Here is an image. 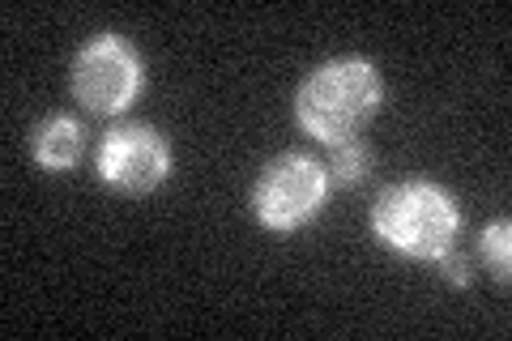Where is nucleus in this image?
<instances>
[{
	"mask_svg": "<svg viewBox=\"0 0 512 341\" xmlns=\"http://www.w3.org/2000/svg\"><path fill=\"white\" fill-rule=\"evenodd\" d=\"M367 167H372V154L367 145L355 137V141H342V145H329V184H342V188H355Z\"/></svg>",
	"mask_w": 512,
	"mask_h": 341,
	"instance_id": "0eeeda50",
	"label": "nucleus"
},
{
	"mask_svg": "<svg viewBox=\"0 0 512 341\" xmlns=\"http://www.w3.org/2000/svg\"><path fill=\"white\" fill-rule=\"evenodd\" d=\"M141 56L133 52V43L111 35H94L73 60V94L90 116H120V111L133 107V99L141 94Z\"/></svg>",
	"mask_w": 512,
	"mask_h": 341,
	"instance_id": "20e7f679",
	"label": "nucleus"
},
{
	"mask_svg": "<svg viewBox=\"0 0 512 341\" xmlns=\"http://www.w3.org/2000/svg\"><path fill=\"white\" fill-rule=\"evenodd\" d=\"M30 150L43 171H73L86 154V128L77 116H47L30 137Z\"/></svg>",
	"mask_w": 512,
	"mask_h": 341,
	"instance_id": "423d86ee",
	"label": "nucleus"
},
{
	"mask_svg": "<svg viewBox=\"0 0 512 341\" xmlns=\"http://www.w3.org/2000/svg\"><path fill=\"white\" fill-rule=\"evenodd\" d=\"M478 252H483L487 269L508 286V278H512V222L508 218L491 222L483 231V239H478Z\"/></svg>",
	"mask_w": 512,
	"mask_h": 341,
	"instance_id": "6e6552de",
	"label": "nucleus"
},
{
	"mask_svg": "<svg viewBox=\"0 0 512 341\" xmlns=\"http://www.w3.org/2000/svg\"><path fill=\"white\" fill-rule=\"evenodd\" d=\"M94 171L107 188L124 192V197H150L171 175V145L150 124H120L99 141Z\"/></svg>",
	"mask_w": 512,
	"mask_h": 341,
	"instance_id": "39448f33",
	"label": "nucleus"
},
{
	"mask_svg": "<svg viewBox=\"0 0 512 341\" xmlns=\"http://www.w3.org/2000/svg\"><path fill=\"white\" fill-rule=\"evenodd\" d=\"M436 265H440V273H444V282H448V286H461V290H466V286L474 282V273H470V256L461 252L457 243H453V248H444V252L436 256Z\"/></svg>",
	"mask_w": 512,
	"mask_h": 341,
	"instance_id": "1a4fd4ad",
	"label": "nucleus"
},
{
	"mask_svg": "<svg viewBox=\"0 0 512 341\" xmlns=\"http://www.w3.org/2000/svg\"><path fill=\"white\" fill-rule=\"evenodd\" d=\"M329 171L312 154H278L269 158L252 184V214L265 231H299L329 201Z\"/></svg>",
	"mask_w": 512,
	"mask_h": 341,
	"instance_id": "7ed1b4c3",
	"label": "nucleus"
},
{
	"mask_svg": "<svg viewBox=\"0 0 512 341\" xmlns=\"http://www.w3.org/2000/svg\"><path fill=\"white\" fill-rule=\"evenodd\" d=\"M372 235L397 256L436 261L461 235V205L453 192L431 180L389 184L372 205Z\"/></svg>",
	"mask_w": 512,
	"mask_h": 341,
	"instance_id": "f03ea898",
	"label": "nucleus"
},
{
	"mask_svg": "<svg viewBox=\"0 0 512 341\" xmlns=\"http://www.w3.org/2000/svg\"><path fill=\"white\" fill-rule=\"evenodd\" d=\"M384 103V81L372 60L338 56L325 60L299 81L295 90V124L320 145L355 141L376 120Z\"/></svg>",
	"mask_w": 512,
	"mask_h": 341,
	"instance_id": "f257e3e1",
	"label": "nucleus"
}]
</instances>
